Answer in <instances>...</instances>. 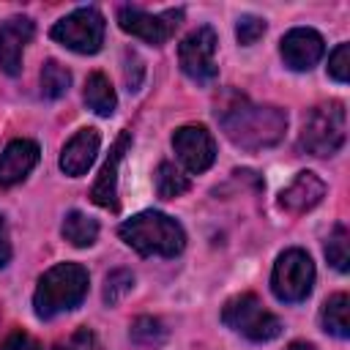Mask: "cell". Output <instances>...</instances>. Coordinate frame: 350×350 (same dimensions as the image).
Instances as JSON below:
<instances>
[{
  "label": "cell",
  "mask_w": 350,
  "mask_h": 350,
  "mask_svg": "<svg viewBox=\"0 0 350 350\" xmlns=\"http://www.w3.org/2000/svg\"><path fill=\"white\" fill-rule=\"evenodd\" d=\"M129 148H131V131L123 129L118 134V139L112 142L109 156H107L98 178H96V183L90 189V200L96 205L107 208V211H118V167H120V161H123V156H126Z\"/></svg>",
  "instance_id": "cell-12"
},
{
  "label": "cell",
  "mask_w": 350,
  "mask_h": 350,
  "mask_svg": "<svg viewBox=\"0 0 350 350\" xmlns=\"http://www.w3.org/2000/svg\"><path fill=\"white\" fill-rule=\"evenodd\" d=\"M68 85H71V71L66 66H60L57 60H46L41 68V96L60 98V96H66Z\"/></svg>",
  "instance_id": "cell-21"
},
{
  "label": "cell",
  "mask_w": 350,
  "mask_h": 350,
  "mask_svg": "<svg viewBox=\"0 0 350 350\" xmlns=\"http://www.w3.org/2000/svg\"><path fill=\"white\" fill-rule=\"evenodd\" d=\"M183 22V11L180 8H170L161 14H148L137 5H123L118 11V25L123 33H131L153 46H161L164 41L172 38V33L178 30V25Z\"/></svg>",
  "instance_id": "cell-8"
},
{
  "label": "cell",
  "mask_w": 350,
  "mask_h": 350,
  "mask_svg": "<svg viewBox=\"0 0 350 350\" xmlns=\"http://www.w3.org/2000/svg\"><path fill=\"white\" fill-rule=\"evenodd\" d=\"M131 287H134V276H131V271L118 268V271H112V273L107 276V282H104V301L112 306V304H118Z\"/></svg>",
  "instance_id": "cell-24"
},
{
  "label": "cell",
  "mask_w": 350,
  "mask_h": 350,
  "mask_svg": "<svg viewBox=\"0 0 350 350\" xmlns=\"http://www.w3.org/2000/svg\"><path fill=\"white\" fill-rule=\"evenodd\" d=\"M55 350H98V345H96V336L88 328H82V331H77L71 336L68 345H57Z\"/></svg>",
  "instance_id": "cell-27"
},
{
  "label": "cell",
  "mask_w": 350,
  "mask_h": 350,
  "mask_svg": "<svg viewBox=\"0 0 350 350\" xmlns=\"http://www.w3.org/2000/svg\"><path fill=\"white\" fill-rule=\"evenodd\" d=\"M131 339L142 347H156L167 339V328L156 317H137L131 325Z\"/></svg>",
  "instance_id": "cell-23"
},
{
  "label": "cell",
  "mask_w": 350,
  "mask_h": 350,
  "mask_svg": "<svg viewBox=\"0 0 350 350\" xmlns=\"http://www.w3.org/2000/svg\"><path fill=\"white\" fill-rule=\"evenodd\" d=\"M38 145L33 139H14L0 153V186H14L27 178V172L38 164Z\"/></svg>",
  "instance_id": "cell-16"
},
{
  "label": "cell",
  "mask_w": 350,
  "mask_h": 350,
  "mask_svg": "<svg viewBox=\"0 0 350 350\" xmlns=\"http://www.w3.org/2000/svg\"><path fill=\"white\" fill-rule=\"evenodd\" d=\"M221 320L227 328L252 342H271L282 334V320L273 312H268L254 293L230 298L221 309Z\"/></svg>",
  "instance_id": "cell-5"
},
{
  "label": "cell",
  "mask_w": 350,
  "mask_h": 350,
  "mask_svg": "<svg viewBox=\"0 0 350 350\" xmlns=\"http://www.w3.org/2000/svg\"><path fill=\"white\" fill-rule=\"evenodd\" d=\"M49 36L71 52L96 55L104 44V16L93 5L77 8L68 16H63L60 22H55Z\"/></svg>",
  "instance_id": "cell-6"
},
{
  "label": "cell",
  "mask_w": 350,
  "mask_h": 350,
  "mask_svg": "<svg viewBox=\"0 0 350 350\" xmlns=\"http://www.w3.org/2000/svg\"><path fill=\"white\" fill-rule=\"evenodd\" d=\"M101 137L96 129H79L60 150V170L71 178H79L90 170V164L96 161Z\"/></svg>",
  "instance_id": "cell-14"
},
{
  "label": "cell",
  "mask_w": 350,
  "mask_h": 350,
  "mask_svg": "<svg viewBox=\"0 0 350 350\" xmlns=\"http://www.w3.org/2000/svg\"><path fill=\"white\" fill-rule=\"evenodd\" d=\"M172 148L189 172H205L216 161V139L200 123L180 126L172 134Z\"/></svg>",
  "instance_id": "cell-10"
},
{
  "label": "cell",
  "mask_w": 350,
  "mask_h": 350,
  "mask_svg": "<svg viewBox=\"0 0 350 350\" xmlns=\"http://www.w3.org/2000/svg\"><path fill=\"white\" fill-rule=\"evenodd\" d=\"M88 271L79 262H57L52 265L33 293V309L36 317L49 320L60 312L77 309L88 295Z\"/></svg>",
  "instance_id": "cell-3"
},
{
  "label": "cell",
  "mask_w": 350,
  "mask_h": 350,
  "mask_svg": "<svg viewBox=\"0 0 350 350\" xmlns=\"http://www.w3.org/2000/svg\"><path fill=\"white\" fill-rule=\"evenodd\" d=\"M325 257H328V262H331L336 271H342V273L350 268V235H347V227H345V224H336L334 232L328 235Z\"/></svg>",
  "instance_id": "cell-22"
},
{
  "label": "cell",
  "mask_w": 350,
  "mask_h": 350,
  "mask_svg": "<svg viewBox=\"0 0 350 350\" xmlns=\"http://www.w3.org/2000/svg\"><path fill=\"white\" fill-rule=\"evenodd\" d=\"M282 60L287 68L293 71H309L325 52V44H323V36L312 27H293L284 38H282Z\"/></svg>",
  "instance_id": "cell-11"
},
{
  "label": "cell",
  "mask_w": 350,
  "mask_h": 350,
  "mask_svg": "<svg viewBox=\"0 0 350 350\" xmlns=\"http://www.w3.org/2000/svg\"><path fill=\"white\" fill-rule=\"evenodd\" d=\"M189 186H191L189 178L175 164H170V161L159 164V170H156V191H159L161 200H175V197L186 194Z\"/></svg>",
  "instance_id": "cell-20"
},
{
  "label": "cell",
  "mask_w": 350,
  "mask_h": 350,
  "mask_svg": "<svg viewBox=\"0 0 350 350\" xmlns=\"http://www.w3.org/2000/svg\"><path fill=\"white\" fill-rule=\"evenodd\" d=\"M323 328L328 334H334L336 339H347L350 336V298L347 293H334L320 312Z\"/></svg>",
  "instance_id": "cell-18"
},
{
  "label": "cell",
  "mask_w": 350,
  "mask_h": 350,
  "mask_svg": "<svg viewBox=\"0 0 350 350\" xmlns=\"http://www.w3.org/2000/svg\"><path fill=\"white\" fill-rule=\"evenodd\" d=\"M262 33H265V19L262 16H254V14H243L238 19V25H235V38L243 46H249L257 38H262Z\"/></svg>",
  "instance_id": "cell-25"
},
{
  "label": "cell",
  "mask_w": 350,
  "mask_h": 350,
  "mask_svg": "<svg viewBox=\"0 0 350 350\" xmlns=\"http://www.w3.org/2000/svg\"><path fill=\"white\" fill-rule=\"evenodd\" d=\"M118 235L142 257H175L186 246L183 227L161 211H142L126 219L118 227Z\"/></svg>",
  "instance_id": "cell-2"
},
{
  "label": "cell",
  "mask_w": 350,
  "mask_h": 350,
  "mask_svg": "<svg viewBox=\"0 0 350 350\" xmlns=\"http://www.w3.org/2000/svg\"><path fill=\"white\" fill-rule=\"evenodd\" d=\"M347 137V115H345V104L342 101H328V104H317L301 129V150L312 153V156H334Z\"/></svg>",
  "instance_id": "cell-4"
},
{
  "label": "cell",
  "mask_w": 350,
  "mask_h": 350,
  "mask_svg": "<svg viewBox=\"0 0 350 350\" xmlns=\"http://www.w3.org/2000/svg\"><path fill=\"white\" fill-rule=\"evenodd\" d=\"M60 232H63V238H66L71 246L85 249V246H93V243H96V238H98V221L90 219V216L82 213V211H71V213H66Z\"/></svg>",
  "instance_id": "cell-19"
},
{
  "label": "cell",
  "mask_w": 350,
  "mask_h": 350,
  "mask_svg": "<svg viewBox=\"0 0 350 350\" xmlns=\"http://www.w3.org/2000/svg\"><path fill=\"white\" fill-rule=\"evenodd\" d=\"M180 68L194 82H211L216 77V33L211 25L191 30L178 46Z\"/></svg>",
  "instance_id": "cell-9"
},
{
  "label": "cell",
  "mask_w": 350,
  "mask_h": 350,
  "mask_svg": "<svg viewBox=\"0 0 350 350\" xmlns=\"http://www.w3.org/2000/svg\"><path fill=\"white\" fill-rule=\"evenodd\" d=\"M287 350H317V347L309 342H293V345H287Z\"/></svg>",
  "instance_id": "cell-30"
},
{
  "label": "cell",
  "mask_w": 350,
  "mask_h": 350,
  "mask_svg": "<svg viewBox=\"0 0 350 350\" xmlns=\"http://www.w3.org/2000/svg\"><path fill=\"white\" fill-rule=\"evenodd\" d=\"M25 342H27V336L22 331H14L0 342V350H25Z\"/></svg>",
  "instance_id": "cell-29"
},
{
  "label": "cell",
  "mask_w": 350,
  "mask_h": 350,
  "mask_svg": "<svg viewBox=\"0 0 350 350\" xmlns=\"http://www.w3.org/2000/svg\"><path fill=\"white\" fill-rule=\"evenodd\" d=\"M323 194H325L323 178H317V175L309 172V170H304V172H298V175L282 189L279 205H282L284 211H290V213H306V211H312V208L323 200Z\"/></svg>",
  "instance_id": "cell-15"
},
{
  "label": "cell",
  "mask_w": 350,
  "mask_h": 350,
  "mask_svg": "<svg viewBox=\"0 0 350 350\" xmlns=\"http://www.w3.org/2000/svg\"><path fill=\"white\" fill-rule=\"evenodd\" d=\"M30 38H33V22L27 16H11L0 25V68L8 77L19 74L22 55Z\"/></svg>",
  "instance_id": "cell-13"
},
{
  "label": "cell",
  "mask_w": 350,
  "mask_h": 350,
  "mask_svg": "<svg viewBox=\"0 0 350 350\" xmlns=\"http://www.w3.org/2000/svg\"><path fill=\"white\" fill-rule=\"evenodd\" d=\"M314 284V262L304 249H287L279 254L273 273H271V290L284 304H298L312 293Z\"/></svg>",
  "instance_id": "cell-7"
},
{
  "label": "cell",
  "mask_w": 350,
  "mask_h": 350,
  "mask_svg": "<svg viewBox=\"0 0 350 350\" xmlns=\"http://www.w3.org/2000/svg\"><path fill=\"white\" fill-rule=\"evenodd\" d=\"M11 260V241H8V227H5V219L0 216V268Z\"/></svg>",
  "instance_id": "cell-28"
},
{
  "label": "cell",
  "mask_w": 350,
  "mask_h": 350,
  "mask_svg": "<svg viewBox=\"0 0 350 350\" xmlns=\"http://www.w3.org/2000/svg\"><path fill=\"white\" fill-rule=\"evenodd\" d=\"M219 123L227 139L243 150H262L276 145L284 137L287 115L271 104H252L249 98H235L232 104L221 107Z\"/></svg>",
  "instance_id": "cell-1"
},
{
  "label": "cell",
  "mask_w": 350,
  "mask_h": 350,
  "mask_svg": "<svg viewBox=\"0 0 350 350\" xmlns=\"http://www.w3.org/2000/svg\"><path fill=\"white\" fill-rule=\"evenodd\" d=\"M328 74L336 82H347L350 79V44H339L331 57H328Z\"/></svg>",
  "instance_id": "cell-26"
},
{
  "label": "cell",
  "mask_w": 350,
  "mask_h": 350,
  "mask_svg": "<svg viewBox=\"0 0 350 350\" xmlns=\"http://www.w3.org/2000/svg\"><path fill=\"white\" fill-rule=\"evenodd\" d=\"M85 104H88L96 115H101V118H109V115L115 112L118 96H115L112 82H109L101 71H93V74L88 77V82H85Z\"/></svg>",
  "instance_id": "cell-17"
}]
</instances>
